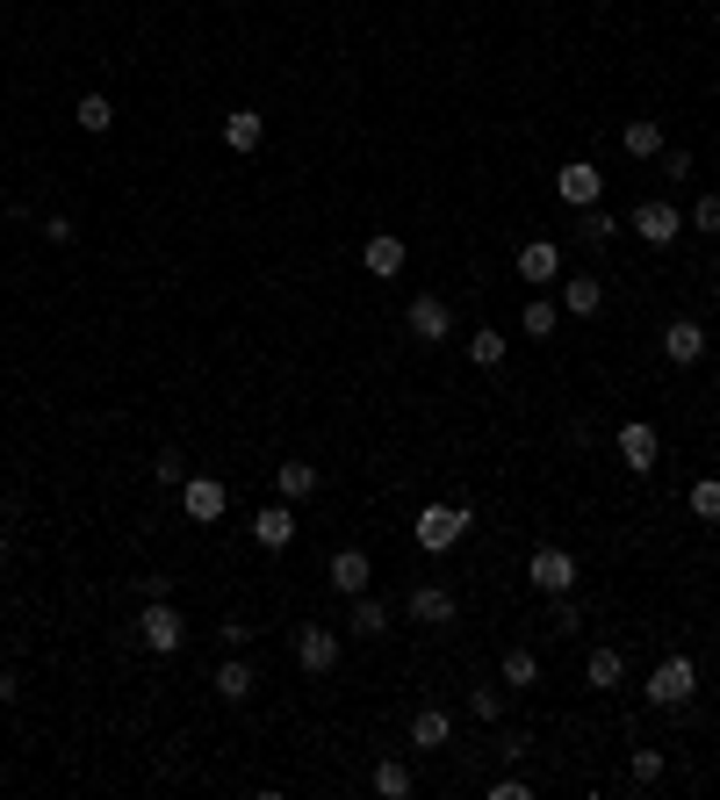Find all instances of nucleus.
<instances>
[{
	"mask_svg": "<svg viewBox=\"0 0 720 800\" xmlns=\"http://www.w3.org/2000/svg\"><path fill=\"white\" fill-rule=\"evenodd\" d=\"M130 635L145 642L151 656H180V650H188V621H180V613L166 606V598H145V613L130 621Z\"/></svg>",
	"mask_w": 720,
	"mask_h": 800,
	"instance_id": "nucleus-1",
	"label": "nucleus"
},
{
	"mask_svg": "<svg viewBox=\"0 0 720 800\" xmlns=\"http://www.w3.org/2000/svg\"><path fill=\"white\" fill-rule=\"evenodd\" d=\"M692 692H699V664H692V656H663V664L649 671V700L670 706V714L692 706Z\"/></svg>",
	"mask_w": 720,
	"mask_h": 800,
	"instance_id": "nucleus-2",
	"label": "nucleus"
},
{
	"mask_svg": "<svg viewBox=\"0 0 720 800\" xmlns=\"http://www.w3.org/2000/svg\"><path fill=\"white\" fill-rule=\"evenodd\" d=\"M462 534H469L462 505H418V548H425V556H447Z\"/></svg>",
	"mask_w": 720,
	"mask_h": 800,
	"instance_id": "nucleus-3",
	"label": "nucleus"
},
{
	"mask_svg": "<svg viewBox=\"0 0 720 800\" xmlns=\"http://www.w3.org/2000/svg\"><path fill=\"white\" fill-rule=\"evenodd\" d=\"M404 325L418 332L425 347H440L454 332V311H447V296H433V289H418V296H411V311H404Z\"/></svg>",
	"mask_w": 720,
	"mask_h": 800,
	"instance_id": "nucleus-4",
	"label": "nucleus"
},
{
	"mask_svg": "<svg viewBox=\"0 0 720 800\" xmlns=\"http://www.w3.org/2000/svg\"><path fill=\"white\" fill-rule=\"evenodd\" d=\"M526 577H533V592L562 598V592H570V584H576V556H570V548H533Z\"/></svg>",
	"mask_w": 720,
	"mask_h": 800,
	"instance_id": "nucleus-5",
	"label": "nucleus"
},
{
	"mask_svg": "<svg viewBox=\"0 0 720 800\" xmlns=\"http://www.w3.org/2000/svg\"><path fill=\"white\" fill-rule=\"evenodd\" d=\"M663 361L670 368H699L707 361V325H699V318H670L663 325Z\"/></svg>",
	"mask_w": 720,
	"mask_h": 800,
	"instance_id": "nucleus-6",
	"label": "nucleus"
},
{
	"mask_svg": "<svg viewBox=\"0 0 720 800\" xmlns=\"http://www.w3.org/2000/svg\"><path fill=\"white\" fill-rule=\"evenodd\" d=\"M555 195H562V203H570V209H591V203H599V195H605V174H599V166H591V159H570V166H562V174H555Z\"/></svg>",
	"mask_w": 720,
	"mask_h": 800,
	"instance_id": "nucleus-7",
	"label": "nucleus"
},
{
	"mask_svg": "<svg viewBox=\"0 0 720 800\" xmlns=\"http://www.w3.org/2000/svg\"><path fill=\"white\" fill-rule=\"evenodd\" d=\"M620 461H627L634 476H649L655 461H663V440H655L649 419H627V426H620Z\"/></svg>",
	"mask_w": 720,
	"mask_h": 800,
	"instance_id": "nucleus-8",
	"label": "nucleus"
},
{
	"mask_svg": "<svg viewBox=\"0 0 720 800\" xmlns=\"http://www.w3.org/2000/svg\"><path fill=\"white\" fill-rule=\"evenodd\" d=\"M180 498H188V519H195V527H217L224 505H231V490H224L217 476H188V484H180Z\"/></svg>",
	"mask_w": 720,
	"mask_h": 800,
	"instance_id": "nucleus-9",
	"label": "nucleus"
},
{
	"mask_svg": "<svg viewBox=\"0 0 720 800\" xmlns=\"http://www.w3.org/2000/svg\"><path fill=\"white\" fill-rule=\"evenodd\" d=\"M519 282H526V289L562 282V253H555V238H526V245H519Z\"/></svg>",
	"mask_w": 720,
	"mask_h": 800,
	"instance_id": "nucleus-10",
	"label": "nucleus"
},
{
	"mask_svg": "<svg viewBox=\"0 0 720 800\" xmlns=\"http://www.w3.org/2000/svg\"><path fill=\"white\" fill-rule=\"evenodd\" d=\"M296 664L310 671V679L339 671V635H332V627H303V635H296Z\"/></svg>",
	"mask_w": 720,
	"mask_h": 800,
	"instance_id": "nucleus-11",
	"label": "nucleus"
},
{
	"mask_svg": "<svg viewBox=\"0 0 720 800\" xmlns=\"http://www.w3.org/2000/svg\"><path fill=\"white\" fill-rule=\"evenodd\" d=\"M411 621L418 627H447L454 621V592L447 584H411Z\"/></svg>",
	"mask_w": 720,
	"mask_h": 800,
	"instance_id": "nucleus-12",
	"label": "nucleus"
},
{
	"mask_svg": "<svg viewBox=\"0 0 720 800\" xmlns=\"http://www.w3.org/2000/svg\"><path fill=\"white\" fill-rule=\"evenodd\" d=\"M634 231H641L649 245H678V238H684V217H678L670 203H641V209H634Z\"/></svg>",
	"mask_w": 720,
	"mask_h": 800,
	"instance_id": "nucleus-13",
	"label": "nucleus"
},
{
	"mask_svg": "<svg viewBox=\"0 0 720 800\" xmlns=\"http://www.w3.org/2000/svg\"><path fill=\"white\" fill-rule=\"evenodd\" d=\"M253 542H259V548H288V542H296V513H288V498H282V505H259V513H253Z\"/></svg>",
	"mask_w": 720,
	"mask_h": 800,
	"instance_id": "nucleus-14",
	"label": "nucleus"
},
{
	"mask_svg": "<svg viewBox=\"0 0 720 800\" xmlns=\"http://www.w3.org/2000/svg\"><path fill=\"white\" fill-rule=\"evenodd\" d=\"M447 735H454L447 706H418V714H411V743H418V750H447Z\"/></svg>",
	"mask_w": 720,
	"mask_h": 800,
	"instance_id": "nucleus-15",
	"label": "nucleus"
},
{
	"mask_svg": "<svg viewBox=\"0 0 720 800\" xmlns=\"http://www.w3.org/2000/svg\"><path fill=\"white\" fill-rule=\"evenodd\" d=\"M253 692H259V679H253V664H245V656L231 650V656H224V671H217V700H231V706H245V700H253Z\"/></svg>",
	"mask_w": 720,
	"mask_h": 800,
	"instance_id": "nucleus-16",
	"label": "nucleus"
},
{
	"mask_svg": "<svg viewBox=\"0 0 720 800\" xmlns=\"http://www.w3.org/2000/svg\"><path fill=\"white\" fill-rule=\"evenodd\" d=\"M367 577H375V570H367V556H361V548H339V556H332V592L361 598V592H367Z\"/></svg>",
	"mask_w": 720,
	"mask_h": 800,
	"instance_id": "nucleus-17",
	"label": "nucleus"
},
{
	"mask_svg": "<svg viewBox=\"0 0 720 800\" xmlns=\"http://www.w3.org/2000/svg\"><path fill=\"white\" fill-rule=\"evenodd\" d=\"M361 267L367 274H396L404 267V238H396V231H375V238L361 245Z\"/></svg>",
	"mask_w": 720,
	"mask_h": 800,
	"instance_id": "nucleus-18",
	"label": "nucleus"
},
{
	"mask_svg": "<svg viewBox=\"0 0 720 800\" xmlns=\"http://www.w3.org/2000/svg\"><path fill=\"white\" fill-rule=\"evenodd\" d=\"M259 137H267V116L259 109H231L224 116V145L231 152H259Z\"/></svg>",
	"mask_w": 720,
	"mask_h": 800,
	"instance_id": "nucleus-19",
	"label": "nucleus"
},
{
	"mask_svg": "<svg viewBox=\"0 0 720 800\" xmlns=\"http://www.w3.org/2000/svg\"><path fill=\"white\" fill-rule=\"evenodd\" d=\"M317 484H325V476H317V461H282V469H274V490H282L288 505H296V498H310Z\"/></svg>",
	"mask_w": 720,
	"mask_h": 800,
	"instance_id": "nucleus-20",
	"label": "nucleus"
},
{
	"mask_svg": "<svg viewBox=\"0 0 720 800\" xmlns=\"http://www.w3.org/2000/svg\"><path fill=\"white\" fill-rule=\"evenodd\" d=\"M599 303H605V289L591 282V274H570V282H562V311L570 318H599Z\"/></svg>",
	"mask_w": 720,
	"mask_h": 800,
	"instance_id": "nucleus-21",
	"label": "nucleus"
},
{
	"mask_svg": "<svg viewBox=\"0 0 720 800\" xmlns=\"http://www.w3.org/2000/svg\"><path fill=\"white\" fill-rule=\"evenodd\" d=\"M620 679H627V656H620V650H591V656H584V685H591V692H612Z\"/></svg>",
	"mask_w": 720,
	"mask_h": 800,
	"instance_id": "nucleus-22",
	"label": "nucleus"
},
{
	"mask_svg": "<svg viewBox=\"0 0 720 800\" xmlns=\"http://www.w3.org/2000/svg\"><path fill=\"white\" fill-rule=\"evenodd\" d=\"M620 145L634 152V159H655V152H663V123H655V116H634V123L620 130Z\"/></svg>",
	"mask_w": 720,
	"mask_h": 800,
	"instance_id": "nucleus-23",
	"label": "nucleus"
},
{
	"mask_svg": "<svg viewBox=\"0 0 720 800\" xmlns=\"http://www.w3.org/2000/svg\"><path fill=\"white\" fill-rule=\"evenodd\" d=\"M504 685H512V692H533V685H541V656H533L526 642H519V650H504Z\"/></svg>",
	"mask_w": 720,
	"mask_h": 800,
	"instance_id": "nucleus-24",
	"label": "nucleus"
},
{
	"mask_svg": "<svg viewBox=\"0 0 720 800\" xmlns=\"http://www.w3.org/2000/svg\"><path fill=\"white\" fill-rule=\"evenodd\" d=\"M346 635H389V606H382L375 592L354 598V621H346Z\"/></svg>",
	"mask_w": 720,
	"mask_h": 800,
	"instance_id": "nucleus-25",
	"label": "nucleus"
},
{
	"mask_svg": "<svg viewBox=\"0 0 720 800\" xmlns=\"http://www.w3.org/2000/svg\"><path fill=\"white\" fill-rule=\"evenodd\" d=\"M411 787H418V779H411L404 758H382V764H375V793H382V800H411Z\"/></svg>",
	"mask_w": 720,
	"mask_h": 800,
	"instance_id": "nucleus-26",
	"label": "nucleus"
},
{
	"mask_svg": "<svg viewBox=\"0 0 720 800\" xmlns=\"http://www.w3.org/2000/svg\"><path fill=\"white\" fill-rule=\"evenodd\" d=\"M519 325H526V340H548V332L562 325V303H548V296H526V311H519Z\"/></svg>",
	"mask_w": 720,
	"mask_h": 800,
	"instance_id": "nucleus-27",
	"label": "nucleus"
},
{
	"mask_svg": "<svg viewBox=\"0 0 720 800\" xmlns=\"http://www.w3.org/2000/svg\"><path fill=\"white\" fill-rule=\"evenodd\" d=\"M72 123H80L87 137H101V130H109V123H116V109H109V95H80V101H72Z\"/></svg>",
	"mask_w": 720,
	"mask_h": 800,
	"instance_id": "nucleus-28",
	"label": "nucleus"
},
{
	"mask_svg": "<svg viewBox=\"0 0 720 800\" xmlns=\"http://www.w3.org/2000/svg\"><path fill=\"white\" fill-rule=\"evenodd\" d=\"M504 353H512V340H504V332H497V325H483V332H476V340H469V361H476V368H497V361H504Z\"/></svg>",
	"mask_w": 720,
	"mask_h": 800,
	"instance_id": "nucleus-29",
	"label": "nucleus"
},
{
	"mask_svg": "<svg viewBox=\"0 0 720 800\" xmlns=\"http://www.w3.org/2000/svg\"><path fill=\"white\" fill-rule=\"evenodd\" d=\"M692 519H707V527L720 519V476H699L692 484Z\"/></svg>",
	"mask_w": 720,
	"mask_h": 800,
	"instance_id": "nucleus-30",
	"label": "nucleus"
},
{
	"mask_svg": "<svg viewBox=\"0 0 720 800\" xmlns=\"http://www.w3.org/2000/svg\"><path fill=\"white\" fill-rule=\"evenodd\" d=\"M627 772H634V787H655V779H663V750H634Z\"/></svg>",
	"mask_w": 720,
	"mask_h": 800,
	"instance_id": "nucleus-31",
	"label": "nucleus"
},
{
	"mask_svg": "<svg viewBox=\"0 0 720 800\" xmlns=\"http://www.w3.org/2000/svg\"><path fill=\"white\" fill-rule=\"evenodd\" d=\"M612 231H620V217H612V209H599V203H591V209H584V238H591V245H605Z\"/></svg>",
	"mask_w": 720,
	"mask_h": 800,
	"instance_id": "nucleus-32",
	"label": "nucleus"
},
{
	"mask_svg": "<svg viewBox=\"0 0 720 800\" xmlns=\"http://www.w3.org/2000/svg\"><path fill=\"white\" fill-rule=\"evenodd\" d=\"M151 476H159V484H188V455H180V448H166L159 461H151Z\"/></svg>",
	"mask_w": 720,
	"mask_h": 800,
	"instance_id": "nucleus-33",
	"label": "nucleus"
},
{
	"mask_svg": "<svg viewBox=\"0 0 720 800\" xmlns=\"http://www.w3.org/2000/svg\"><path fill=\"white\" fill-rule=\"evenodd\" d=\"M469 706H476V721H504V692H469Z\"/></svg>",
	"mask_w": 720,
	"mask_h": 800,
	"instance_id": "nucleus-34",
	"label": "nucleus"
},
{
	"mask_svg": "<svg viewBox=\"0 0 720 800\" xmlns=\"http://www.w3.org/2000/svg\"><path fill=\"white\" fill-rule=\"evenodd\" d=\"M655 159H663V181H684V174H692V152H670V145H663Z\"/></svg>",
	"mask_w": 720,
	"mask_h": 800,
	"instance_id": "nucleus-35",
	"label": "nucleus"
},
{
	"mask_svg": "<svg viewBox=\"0 0 720 800\" xmlns=\"http://www.w3.org/2000/svg\"><path fill=\"white\" fill-rule=\"evenodd\" d=\"M555 627H562V635H576V627H584V613H576V598H570V592L555 598Z\"/></svg>",
	"mask_w": 720,
	"mask_h": 800,
	"instance_id": "nucleus-36",
	"label": "nucleus"
},
{
	"mask_svg": "<svg viewBox=\"0 0 720 800\" xmlns=\"http://www.w3.org/2000/svg\"><path fill=\"white\" fill-rule=\"evenodd\" d=\"M526 750H533L526 729H504V735H497V758H526Z\"/></svg>",
	"mask_w": 720,
	"mask_h": 800,
	"instance_id": "nucleus-37",
	"label": "nucleus"
},
{
	"mask_svg": "<svg viewBox=\"0 0 720 800\" xmlns=\"http://www.w3.org/2000/svg\"><path fill=\"white\" fill-rule=\"evenodd\" d=\"M692 224H699V231H720V195H699V209H692Z\"/></svg>",
	"mask_w": 720,
	"mask_h": 800,
	"instance_id": "nucleus-38",
	"label": "nucleus"
},
{
	"mask_svg": "<svg viewBox=\"0 0 720 800\" xmlns=\"http://www.w3.org/2000/svg\"><path fill=\"white\" fill-rule=\"evenodd\" d=\"M43 238H51V245H72L80 231H72V217H43Z\"/></svg>",
	"mask_w": 720,
	"mask_h": 800,
	"instance_id": "nucleus-39",
	"label": "nucleus"
},
{
	"mask_svg": "<svg viewBox=\"0 0 720 800\" xmlns=\"http://www.w3.org/2000/svg\"><path fill=\"white\" fill-rule=\"evenodd\" d=\"M533 787H526V779H497V787H490V800H526Z\"/></svg>",
	"mask_w": 720,
	"mask_h": 800,
	"instance_id": "nucleus-40",
	"label": "nucleus"
},
{
	"mask_svg": "<svg viewBox=\"0 0 720 800\" xmlns=\"http://www.w3.org/2000/svg\"><path fill=\"white\" fill-rule=\"evenodd\" d=\"M14 700V679H8V671H0V706H8Z\"/></svg>",
	"mask_w": 720,
	"mask_h": 800,
	"instance_id": "nucleus-41",
	"label": "nucleus"
},
{
	"mask_svg": "<svg viewBox=\"0 0 720 800\" xmlns=\"http://www.w3.org/2000/svg\"><path fill=\"white\" fill-rule=\"evenodd\" d=\"M0 563H8V534H0Z\"/></svg>",
	"mask_w": 720,
	"mask_h": 800,
	"instance_id": "nucleus-42",
	"label": "nucleus"
},
{
	"mask_svg": "<svg viewBox=\"0 0 720 800\" xmlns=\"http://www.w3.org/2000/svg\"><path fill=\"white\" fill-rule=\"evenodd\" d=\"M713 274H720V267H713Z\"/></svg>",
	"mask_w": 720,
	"mask_h": 800,
	"instance_id": "nucleus-43",
	"label": "nucleus"
}]
</instances>
